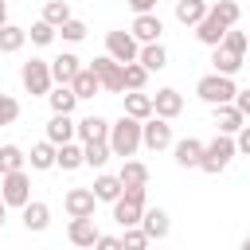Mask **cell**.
Wrapping results in <instances>:
<instances>
[{
    "instance_id": "6da1fadb",
    "label": "cell",
    "mask_w": 250,
    "mask_h": 250,
    "mask_svg": "<svg viewBox=\"0 0 250 250\" xmlns=\"http://www.w3.org/2000/svg\"><path fill=\"white\" fill-rule=\"evenodd\" d=\"M141 117H129V113H121L117 121H109V148H113V156H121V160H129L137 148H145L141 145Z\"/></svg>"
},
{
    "instance_id": "7a4b0ae2",
    "label": "cell",
    "mask_w": 250,
    "mask_h": 250,
    "mask_svg": "<svg viewBox=\"0 0 250 250\" xmlns=\"http://www.w3.org/2000/svg\"><path fill=\"white\" fill-rule=\"evenodd\" d=\"M238 156V145H234V133H215V141L203 145V156H199V172L207 176H219L230 160Z\"/></svg>"
},
{
    "instance_id": "3957f363",
    "label": "cell",
    "mask_w": 250,
    "mask_h": 250,
    "mask_svg": "<svg viewBox=\"0 0 250 250\" xmlns=\"http://www.w3.org/2000/svg\"><path fill=\"white\" fill-rule=\"evenodd\" d=\"M109 207H113V223L117 227H137L145 207H148V188H125Z\"/></svg>"
},
{
    "instance_id": "277c9868",
    "label": "cell",
    "mask_w": 250,
    "mask_h": 250,
    "mask_svg": "<svg viewBox=\"0 0 250 250\" xmlns=\"http://www.w3.org/2000/svg\"><path fill=\"white\" fill-rule=\"evenodd\" d=\"M195 94H199V102H207V105H223V102H234L238 86H234V74L211 70V74H203V78L195 82Z\"/></svg>"
},
{
    "instance_id": "5b68a950",
    "label": "cell",
    "mask_w": 250,
    "mask_h": 250,
    "mask_svg": "<svg viewBox=\"0 0 250 250\" xmlns=\"http://www.w3.org/2000/svg\"><path fill=\"white\" fill-rule=\"evenodd\" d=\"M20 82H23V90H27V94L47 98V94H51V86H55L51 62H47V59H27V62L20 66Z\"/></svg>"
},
{
    "instance_id": "8992f818",
    "label": "cell",
    "mask_w": 250,
    "mask_h": 250,
    "mask_svg": "<svg viewBox=\"0 0 250 250\" xmlns=\"http://www.w3.org/2000/svg\"><path fill=\"white\" fill-rule=\"evenodd\" d=\"M0 195H4L8 207H20V211H23V203L31 199V176H27L23 168L4 172V176H0Z\"/></svg>"
},
{
    "instance_id": "52a82bcc",
    "label": "cell",
    "mask_w": 250,
    "mask_h": 250,
    "mask_svg": "<svg viewBox=\"0 0 250 250\" xmlns=\"http://www.w3.org/2000/svg\"><path fill=\"white\" fill-rule=\"evenodd\" d=\"M141 145H145L148 152L172 148V125H168V117H160V113L145 117V125H141Z\"/></svg>"
},
{
    "instance_id": "ba28073f",
    "label": "cell",
    "mask_w": 250,
    "mask_h": 250,
    "mask_svg": "<svg viewBox=\"0 0 250 250\" xmlns=\"http://www.w3.org/2000/svg\"><path fill=\"white\" fill-rule=\"evenodd\" d=\"M90 66L98 70V78H102V90H105V94H125V66H121L109 51H105V55H98Z\"/></svg>"
},
{
    "instance_id": "9c48e42d",
    "label": "cell",
    "mask_w": 250,
    "mask_h": 250,
    "mask_svg": "<svg viewBox=\"0 0 250 250\" xmlns=\"http://www.w3.org/2000/svg\"><path fill=\"white\" fill-rule=\"evenodd\" d=\"M105 51L117 59V62H133L137 55H141V43H137V35L133 31H105Z\"/></svg>"
},
{
    "instance_id": "30bf717a",
    "label": "cell",
    "mask_w": 250,
    "mask_h": 250,
    "mask_svg": "<svg viewBox=\"0 0 250 250\" xmlns=\"http://www.w3.org/2000/svg\"><path fill=\"white\" fill-rule=\"evenodd\" d=\"M62 207H66L70 219H82V215H94L98 195H94V188H70V191L62 195Z\"/></svg>"
},
{
    "instance_id": "8fae6325",
    "label": "cell",
    "mask_w": 250,
    "mask_h": 250,
    "mask_svg": "<svg viewBox=\"0 0 250 250\" xmlns=\"http://www.w3.org/2000/svg\"><path fill=\"white\" fill-rule=\"evenodd\" d=\"M129 31L137 35V43H156V39L164 35V20H160L156 12H137Z\"/></svg>"
},
{
    "instance_id": "7c38bea8",
    "label": "cell",
    "mask_w": 250,
    "mask_h": 250,
    "mask_svg": "<svg viewBox=\"0 0 250 250\" xmlns=\"http://www.w3.org/2000/svg\"><path fill=\"white\" fill-rule=\"evenodd\" d=\"M227 27H230V23H227V20H219V16L207 8V16L195 23V39H199L203 47H219V43H223V35H227Z\"/></svg>"
},
{
    "instance_id": "4fadbf2b",
    "label": "cell",
    "mask_w": 250,
    "mask_h": 250,
    "mask_svg": "<svg viewBox=\"0 0 250 250\" xmlns=\"http://www.w3.org/2000/svg\"><path fill=\"white\" fill-rule=\"evenodd\" d=\"M242 59H246V51H238V47H230V43L211 47V62H215L219 74H238V70H242Z\"/></svg>"
},
{
    "instance_id": "5bb4252c",
    "label": "cell",
    "mask_w": 250,
    "mask_h": 250,
    "mask_svg": "<svg viewBox=\"0 0 250 250\" xmlns=\"http://www.w3.org/2000/svg\"><path fill=\"white\" fill-rule=\"evenodd\" d=\"M152 113H160V117L176 121V117L184 113V94H180V90H172V86L156 90V94H152Z\"/></svg>"
},
{
    "instance_id": "9a60e30c",
    "label": "cell",
    "mask_w": 250,
    "mask_h": 250,
    "mask_svg": "<svg viewBox=\"0 0 250 250\" xmlns=\"http://www.w3.org/2000/svg\"><path fill=\"white\" fill-rule=\"evenodd\" d=\"M47 227H51V207H47L43 199H27V203H23V230L43 234Z\"/></svg>"
},
{
    "instance_id": "2e32d148",
    "label": "cell",
    "mask_w": 250,
    "mask_h": 250,
    "mask_svg": "<svg viewBox=\"0 0 250 250\" xmlns=\"http://www.w3.org/2000/svg\"><path fill=\"white\" fill-rule=\"evenodd\" d=\"M141 227L148 230V238H152V242H164V238H168V230H172V219H168V211H164V207H145Z\"/></svg>"
},
{
    "instance_id": "e0dca14e",
    "label": "cell",
    "mask_w": 250,
    "mask_h": 250,
    "mask_svg": "<svg viewBox=\"0 0 250 250\" xmlns=\"http://www.w3.org/2000/svg\"><path fill=\"white\" fill-rule=\"evenodd\" d=\"M98 227H94V215H82V219H70V227H66V238H70V246H98Z\"/></svg>"
},
{
    "instance_id": "ac0fdd59",
    "label": "cell",
    "mask_w": 250,
    "mask_h": 250,
    "mask_svg": "<svg viewBox=\"0 0 250 250\" xmlns=\"http://www.w3.org/2000/svg\"><path fill=\"white\" fill-rule=\"evenodd\" d=\"M211 109H215V129L219 133H238L246 125V113L234 102H223V105H211Z\"/></svg>"
},
{
    "instance_id": "d6986e66",
    "label": "cell",
    "mask_w": 250,
    "mask_h": 250,
    "mask_svg": "<svg viewBox=\"0 0 250 250\" xmlns=\"http://www.w3.org/2000/svg\"><path fill=\"white\" fill-rule=\"evenodd\" d=\"M47 105H51V113H74V105H78L74 86L70 82H55L51 94H47Z\"/></svg>"
},
{
    "instance_id": "ffe728a7",
    "label": "cell",
    "mask_w": 250,
    "mask_h": 250,
    "mask_svg": "<svg viewBox=\"0 0 250 250\" xmlns=\"http://www.w3.org/2000/svg\"><path fill=\"white\" fill-rule=\"evenodd\" d=\"M74 137H78V121H74L70 113H51V121H47V141L62 145V141H74Z\"/></svg>"
},
{
    "instance_id": "44dd1931",
    "label": "cell",
    "mask_w": 250,
    "mask_h": 250,
    "mask_svg": "<svg viewBox=\"0 0 250 250\" xmlns=\"http://www.w3.org/2000/svg\"><path fill=\"white\" fill-rule=\"evenodd\" d=\"M82 164H86V148H82L78 141H62L59 152H55V168H62V172H78Z\"/></svg>"
},
{
    "instance_id": "7402d4cb",
    "label": "cell",
    "mask_w": 250,
    "mask_h": 250,
    "mask_svg": "<svg viewBox=\"0 0 250 250\" xmlns=\"http://www.w3.org/2000/svg\"><path fill=\"white\" fill-rule=\"evenodd\" d=\"M172 152H176V164H180V168H199V156H203V141H195V137L172 141Z\"/></svg>"
},
{
    "instance_id": "603a6c76",
    "label": "cell",
    "mask_w": 250,
    "mask_h": 250,
    "mask_svg": "<svg viewBox=\"0 0 250 250\" xmlns=\"http://www.w3.org/2000/svg\"><path fill=\"white\" fill-rule=\"evenodd\" d=\"M207 0H176V8H172V16H176V23H184V27H195L203 16H207Z\"/></svg>"
},
{
    "instance_id": "cb8c5ba5",
    "label": "cell",
    "mask_w": 250,
    "mask_h": 250,
    "mask_svg": "<svg viewBox=\"0 0 250 250\" xmlns=\"http://www.w3.org/2000/svg\"><path fill=\"white\" fill-rule=\"evenodd\" d=\"M78 70H82V59H78L74 51H62V55L51 59V74H55V82H74Z\"/></svg>"
},
{
    "instance_id": "d4e9b609",
    "label": "cell",
    "mask_w": 250,
    "mask_h": 250,
    "mask_svg": "<svg viewBox=\"0 0 250 250\" xmlns=\"http://www.w3.org/2000/svg\"><path fill=\"white\" fill-rule=\"evenodd\" d=\"M74 94H78V102H86V98H94V94H102V78H98V70L94 66H82L78 74H74Z\"/></svg>"
},
{
    "instance_id": "484cf974",
    "label": "cell",
    "mask_w": 250,
    "mask_h": 250,
    "mask_svg": "<svg viewBox=\"0 0 250 250\" xmlns=\"http://www.w3.org/2000/svg\"><path fill=\"white\" fill-rule=\"evenodd\" d=\"M78 141H82V145H86V141H109V121L98 117V113L82 117V121H78Z\"/></svg>"
},
{
    "instance_id": "4316f807",
    "label": "cell",
    "mask_w": 250,
    "mask_h": 250,
    "mask_svg": "<svg viewBox=\"0 0 250 250\" xmlns=\"http://www.w3.org/2000/svg\"><path fill=\"white\" fill-rule=\"evenodd\" d=\"M121 191H125L121 176H109V172H98V176H94V195H98V203H113Z\"/></svg>"
},
{
    "instance_id": "83f0119b",
    "label": "cell",
    "mask_w": 250,
    "mask_h": 250,
    "mask_svg": "<svg viewBox=\"0 0 250 250\" xmlns=\"http://www.w3.org/2000/svg\"><path fill=\"white\" fill-rule=\"evenodd\" d=\"M55 152H59L55 141H39V145H31V156H27L31 172H47V168H55Z\"/></svg>"
},
{
    "instance_id": "f1b7e54d",
    "label": "cell",
    "mask_w": 250,
    "mask_h": 250,
    "mask_svg": "<svg viewBox=\"0 0 250 250\" xmlns=\"http://www.w3.org/2000/svg\"><path fill=\"white\" fill-rule=\"evenodd\" d=\"M23 43H27V27H20V23L0 27V55H16V51H23Z\"/></svg>"
},
{
    "instance_id": "f546056e",
    "label": "cell",
    "mask_w": 250,
    "mask_h": 250,
    "mask_svg": "<svg viewBox=\"0 0 250 250\" xmlns=\"http://www.w3.org/2000/svg\"><path fill=\"white\" fill-rule=\"evenodd\" d=\"M145 66H148V74H156V70H164L168 66V51H164V43L156 39V43H141V55H137Z\"/></svg>"
},
{
    "instance_id": "4dcf8cb0",
    "label": "cell",
    "mask_w": 250,
    "mask_h": 250,
    "mask_svg": "<svg viewBox=\"0 0 250 250\" xmlns=\"http://www.w3.org/2000/svg\"><path fill=\"white\" fill-rule=\"evenodd\" d=\"M125 113L129 117H152V94H145V90H125Z\"/></svg>"
},
{
    "instance_id": "1f68e13d",
    "label": "cell",
    "mask_w": 250,
    "mask_h": 250,
    "mask_svg": "<svg viewBox=\"0 0 250 250\" xmlns=\"http://www.w3.org/2000/svg\"><path fill=\"white\" fill-rule=\"evenodd\" d=\"M117 176L125 188H148V164H141V160H125Z\"/></svg>"
},
{
    "instance_id": "d6a6232c",
    "label": "cell",
    "mask_w": 250,
    "mask_h": 250,
    "mask_svg": "<svg viewBox=\"0 0 250 250\" xmlns=\"http://www.w3.org/2000/svg\"><path fill=\"white\" fill-rule=\"evenodd\" d=\"M82 148H86V168H98V172H102V168L109 164V156H113L109 141H86Z\"/></svg>"
},
{
    "instance_id": "836d02e7",
    "label": "cell",
    "mask_w": 250,
    "mask_h": 250,
    "mask_svg": "<svg viewBox=\"0 0 250 250\" xmlns=\"http://www.w3.org/2000/svg\"><path fill=\"white\" fill-rule=\"evenodd\" d=\"M27 164V152L20 148V145H0V176L4 172H16V168H23Z\"/></svg>"
},
{
    "instance_id": "e575fe53",
    "label": "cell",
    "mask_w": 250,
    "mask_h": 250,
    "mask_svg": "<svg viewBox=\"0 0 250 250\" xmlns=\"http://www.w3.org/2000/svg\"><path fill=\"white\" fill-rule=\"evenodd\" d=\"M55 35H59V27H55V23H47V20H35V23L27 27V39H31L35 47H51V43H55Z\"/></svg>"
},
{
    "instance_id": "d590c367",
    "label": "cell",
    "mask_w": 250,
    "mask_h": 250,
    "mask_svg": "<svg viewBox=\"0 0 250 250\" xmlns=\"http://www.w3.org/2000/svg\"><path fill=\"white\" fill-rule=\"evenodd\" d=\"M121 66H125V90H145V82H148V66H145L141 59L121 62Z\"/></svg>"
},
{
    "instance_id": "8d00e7d4",
    "label": "cell",
    "mask_w": 250,
    "mask_h": 250,
    "mask_svg": "<svg viewBox=\"0 0 250 250\" xmlns=\"http://www.w3.org/2000/svg\"><path fill=\"white\" fill-rule=\"evenodd\" d=\"M43 20L55 23V27H62V23L70 20V4H66V0H47V4H43Z\"/></svg>"
},
{
    "instance_id": "74e56055",
    "label": "cell",
    "mask_w": 250,
    "mask_h": 250,
    "mask_svg": "<svg viewBox=\"0 0 250 250\" xmlns=\"http://www.w3.org/2000/svg\"><path fill=\"white\" fill-rule=\"evenodd\" d=\"M152 238H148V230L137 223V227H121V246H129V250H141V246H148Z\"/></svg>"
},
{
    "instance_id": "f35d334b",
    "label": "cell",
    "mask_w": 250,
    "mask_h": 250,
    "mask_svg": "<svg viewBox=\"0 0 250 250\" xmlns=\"http://www.w3.org/2000/svg\"><path fill=\"white\" fill-rule=\"evenodd\" d=\"M211 12H215V16H219V20H227V23H230V27H234V23H238V20H242V8H238V4H234V0H215V4H211Z\"/></svg>"
},
{
    "instance_id": "ab89813d",
    "label": "cell",
    "mask_w": 250,
    "mask_h": 250,
    "mask_svg": "<svg viewBox=\"0 0 250 250\" xmlns=\"http://www.w3.org/2000/svg\"><path fill=\"white\" fill-rule=\"evenodd\" d=\"M59 35H62V39H66V43H82V39H86V23H82V20H74V16H70V20H66V23H62V27H59Z\"/></svg>"
},
{
    "instance_id": "60d3db41",
    "label": "cell",
    "mask_w": 250,
    "mask_h": 250,
    "mask_svg": "<svg viewBox=\"0 0 250 250\" xmlns=\"http://www.w3.org/2000/svg\"><path fill=\"white\" fill-rule=\"evenodd\" d=\"M16 117H20V102H16L12 94H4V90H0V125H12Z\"/></svg>"
},
{
    "instance_id": "b9f144b4",
    "label": "cell",
    "mask_w": 250,
    "mask_h": 250,
    "mask_svg": "<svg viewBox=\"0 0 250 250\" xmlns=\"http://www.w3.org/2000/svg\"><path fill=\"white\" fill-rule=\"evenodd\" d=\"M234 145H238V156H250V125H242L234 133Z\"/></svg>"
},
{
    "instance_id": "7bdbcfd3",
    "label": "cell",
    "mask_w": 250,
    "mask_h": 250,
    "mask_svg": "<svg viewBox=\"0 0 250 250\" xmlns=\"http://www.w3.org/2000/svg\"><path fill=\"white\" fill-rule=\"evenodd\" d=\"M125 4H129V8H133V16H137V12H156V4H160V0H125Z\"/></svg>"
},
{
    "instance_id": "ee69618b",
    "label": "cell",
    "mask_w": 250,
    "mask_h": 250,
    "mask_svg": "<svg viewBox=\"0 0 250 250\" xmlns=\"http://www.w3.org/2000/svg\"><path fill=\"white\" fill-rule=\"evenodd\" d=\"M98 246L102 250H121V238L117 234H98Z\"/></svg>"
},
{
    "instance_id": "f6af8a7d",
    "label": "cell",
    "mask_w": 250,
    "mask_h": 250,
    "mask_svg": "<svg viewBox=\"0 0 250 250\" xmlns=\"http://www.w3.org/2000/svg\"><path fill=\"white\" fill-rule=\"evenodd\" d=\"M234 105H238V109L250 117V90H238V94H234Z\"/></svg>"
},
{
    "instance_id": "bcb514c9",
    "label": "cell",
    "mask_w": 250,
    "mask_h": 250,
    "mask_svg": "<svg viewBox=\"0 0 250 250\" xmlns=\"http://www.w3.org/2000/svg\"><path fill=\"white\" fill-rule=\"evenodd\" d=\"M8 23V0H0V27Z\"/></svg>"
},
{
    "instance_id": "7dc6e473",
    "label": "cell",
    "mask_w": 250,
    "mask_h": 250,
    "mask_svg": "<svg viewBox=\"0 0 250 250\" xmlns=\"http://www.w3.org/2000/svg\"><path fill=\"white\" fill-rule=\"evenodd\" d=\"M4 219H8V203H4V195H0V227H4Z\"/></svg>"
},
{
    "instance_id": "c3c4849f",
    "label": "cell",
    "mask_w": 250,
    "mask_h": 250,
    "mask_svg": "<svg viewBox=\"0 0 250 250\" xmlns=\"http://www.w3.org/2000/svg\"><path fill=\"white\" fill-rule=\"evenodd\" d=\"M242 250H250V234H246V238H242Z\"/></svg>"
},
{
    "instance_id": "681fc988",
    "label": "cell",
    "mask_w": 250,
    "mask_h": 250,
    "mask_svg": "<svg viewBox=\"0 0 250 250\" xmlns=\"http://www.w3.org/2000/svg\"><path fill=\"white\" fill-rule=\"evenodd\" d=\"M0 86H4V70H0Z\"/></svg>"
}]
</instances>
